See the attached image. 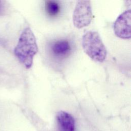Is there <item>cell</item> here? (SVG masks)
<instances>
[{"mask_svg":"<svg viewBox=\"0 0 131 131\" xmlns=\"http://www.w3.org/2000/svg\"><path fill=\"white\" fill-rule=\"evenodd\" d=\"M93 13L90 1H79L77 2L73 14V22L77 28H82L90 24Z\"/></svg>","mask_w":131,"mask_h":131,"instance_id":"3957f363","label":"cell"},{"mask_svg":"<svg viewBox=\"0 0 131 131\" xmlns=\"http://www.w3.org/2000/svg\"><path fill=\"white\" fill-rule=\"evenodd\" d=\"M56 119L59 131H75V121L70 114L59 111L56 114Z\"/></svg>","mask_w":131,"mask_h":131,"instance_id":"5b68a950","label":"cell"},{"mask_svg":"<svg viewBox=\"0 0 131 131\" xmlns=\"http://www.w3.org/2000/svg\"><path fill=\"white\" fill-rule=\"evenodd\" d=\"M38 48L35 36L29 27L26 28L20 34L14 49V54L27 69L31 67L33 58Z\"/></svg>","mask_w":131,"mask_h":131,"instance_id":"6da1fadb","label":"cell"},{"mask_svg":"<svg viewBox=\"0 0 131 131\" xmlns=\"http://www.w3.org/2000/svg\"><path fill=\"white\" fill-rule=\"evenodd\" d=\"M71 50L70 43L66 39H59L55 41L51 46L52 53L55 57L60 58L69 56Z\"/></svg>","mask_w":131,"mask_h":131,"instance_id":"8992f818","label":"cell"},{"mask_svg":"<svg viewBox=\"0 0 131 131\" xmlns=\"http://www.w3.org/2000/svg\"><path fill=\"white\" fill-rule=\"evenodd\" d=\"M82 46L84 52L93 60L101 62L105 60L106 49L98 32H86L82 37Z\"/></svg>","mask_w":131,"mask_h":131,"instance_id":"7a4b0ae2","label":"cell"},{"mask_svg":"<svg viewBox=\"0 0 131 131\" xmlns=\"http://www.w3.org/2000/svg\"><path fill=\"white\" fill-rule=\"evenodd\" d=\"M2 2L0 1V13L2 11Z\"/></svg>","mask_w":131,"mask_h":131,"instance_id":"ba28073f","label":"cell"},{"mask_svg":"<svg viewBox=\"0 0 131 131\" xmlns=\"http://www.w3.org/2000/svg\"><path fill=\"white\" fill-rule=\"evenodd\" d=\"M46 8L47 13L50 16H56L60 11V6L56 1H47Z\"/></svg>","mask_w":131,"mask_h":131,"instance_id":"52a82bcc","label":"cell"},{"mask_svg":"<svg viewBox=\"0 0 131 131\" xmlns=\"http://www.w3.org/2000/svg\"><path fill=\"white\" fill-rule=\"evenodd\" d=\"M131 11L126 10L116 19L114 25V30L118 37L122 39L130 38Z\"/></svg>","mask_w":131,"mask_h":131,"instance_id":"277c9868","label":"cell"}]
</instances>
